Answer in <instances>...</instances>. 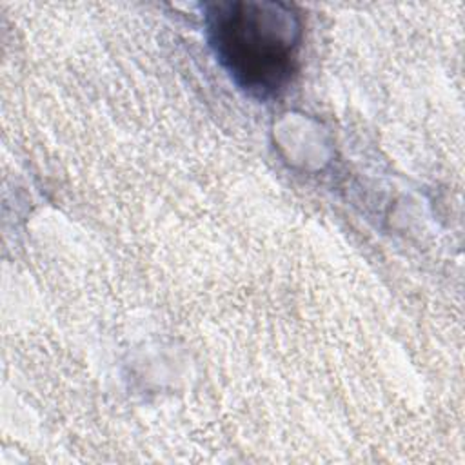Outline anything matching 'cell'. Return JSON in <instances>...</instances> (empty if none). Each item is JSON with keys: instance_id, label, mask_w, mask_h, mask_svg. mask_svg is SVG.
I'll list each match as a JSON object with an SVG mask.
<instances>
[{"instance_id": "obj_1", "label": "cell", "mask_w": 465, "mask_h": 465, "mask_svg": "<svg viewBox=\"0 0 465 465\" xmlns=\"http://www.w3.org/2000/svg\"><path fill=\"white\" fill-rule=\"evenodd\" d=\"M211 47L234 84L262 100L278 96L298 67L302 22L287 4L234 0L207 7Z\"/></svg>"}]
</instances>
